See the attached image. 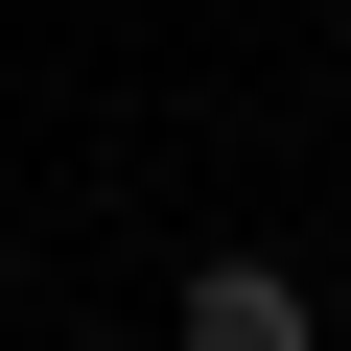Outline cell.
<instances>
[{"label": "cell", "instance_id": "cell-1", "mask_svg": "<svg viewBox=\"0 0 351 351\" xmlns=\"http://www.w3.org/2000/svg\"><path fill=\"white\" fill-rule=\"evenodd\" d=\"M188 328H211V351H304V328H328V304H304V281H281V258H211V281H188Z\"/></svg>", "mask_w": 351, "mask_h": 351}]
</instances>
